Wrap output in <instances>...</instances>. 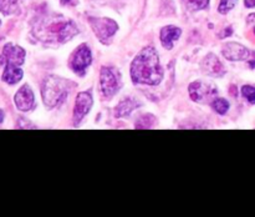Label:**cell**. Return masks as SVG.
Listing matches in <instances>:
<instances>
[{"label":"cell","instance_id":"6da1fadb","mask_svg":"<svg viewBox=\"0 0 255 217\" xmlns=\"http://www.w3.org/2000/svg\"><path fill=\"white\" fill-rule=\"evenodd\" d=\"M131 77L134 84L158 85L163 77L158 55L152 46H147L134 57L131 65Z\"/></svg>","mask_w":255,"mask_h":217},{"label":"cell","instance_id":"7a4b0ae2","mask_svg":"<svg viewBox=\"0 0 255 217\" xmlns=\"http://www.w3.org/2000/svg\"><path fill=\"white\" fill-rule=\"evenodd\" d=\"M77 26L71 20H55L35 25L34 35L44 42L62 44L77 34Z\"/></svg>","mask_w":255,"mask_h":217},{"label":"cell","instance_id":"3957f363","mask_svg":"<svg viewBox=\"0 0 255 217\" xmlns=\"http://www.w3.org/2000/svg\"><path fill=\"white\" fill-rule=\"evenodd\" d=\"M72 82L51 75L45 79L42 84V99L47 107H54L61 104L69 94V87Z\"/></svg>","mask_w":255,"mask_h":217},{"label":"cell","instance_id":"277c9868","mask_svg":"<svg viewBox=\"0 0 255 217\" xmlns=\"http://www.w3.org/2000/svg\"><path fill=\"white\" fill-rule=\"evenodd\" d=\"M90 24L101 41H106L117 31V24L107 17H90Z\"/></svg>","mask_w":255,"mask_h":217},{"label":"cell","instance_id":"5b68a950","mask_svg":"<svg viewBox=\"0 0 255 217\" xmlns=\"http://www.w3.org/2000/svg\"><path fill=\"white\" fill-rule=\"evenodd\" d=\"M91 51H90L89 46L86 44H82L76 49V51L72 55L71 60H70V65L71 69L74 70L76 74L84 75L87 67L91 64Z\"/></svg>","mask_w":255,"mask_h":217},{"label":"cell","instance_id":"8992f818","mask_svg":"<svg viewBox=\"0 0 255 217\" xmlns=\"http://www.w3.org/2000/svg\"><path fill=\"white\" fill-rule=\"evenodd\" d=\"M100 81H101V90L105 97H112L120 87L117 74L110 67H102Z\"/></svg>","mask_w":255,"mask_h":217},{"label":"cell","instance_id":"52a82bcc","mask_svg":"<svg viewBox=\"0 0 255 217\" xmlns=\"http://www.w3.org/2000/svg\"><path fill=\"white\" fill-rule=\"evenodd\" d=\"M25 61V50L14 44H6L0 55V64L21 66Z\"/></svg>","mask_w":255,"mask_h":217},{"label":"cell","instance_id":"ba28073f","mask_svg":"<svg viewBox=\"0 0 255 217\" xmlns=\"http://www.w3.org/2000/svg\"><path fill=\"white\" fill-rule=\"evenodd\" d=\"M92 106V96L90 92H80L76 96L74 109V124L77 125L90 111Z\"/></svg>","mask_w":255,"mask_h":217},{"label":"cell","instance_id":"9c48e42d","mask_svg":"<svg viewBox=\"0 0 255 217\" xmlns=\"http://www.w3.org/2000/svg\"><path fill=\"white\" fill-rule=\"evenodd\" d=\"M223 52L224 57L232 61H242V60H247L251 56V51L247 49L246 46H243L242 44H237V42H228L223 46Z\"/></svg>","mask_w":255,"mask_h":217},{"label":"cell","instance_id":"30bf717a","mask_svg":"<svg viewBox=\"0 0 255 217\" xmlns=\"http://www.w3.org/2000/svg\"><path fill=\"white\" fill-rule=\"evenodd\" d=\"M15 105L20 111H29L34 106L35 97L32 94V90L30 89L29 85H24L17 90L16 95L14 97Z\"/></svg>","mask_w":255,"mask_h":217},{"label":"cell","instance_id":"8fae6325","mask_svg":"<svg viewBox=\"0 0 255 217\" xmlns=\"http://www.w3.org/2000/svg\"><path fill=\"white\" fill-rule=\"evenodd\" d=\"M188 90L193 101H203L206 97H211L217 94V90L213 86H208L202 82H192Z\"/></svg>","mask_w":255,"mask_h":217},{"label":"cell","instance_id":"7c38bea8","mask_svg":"<svg viewBox=\"0 0 255 217\" xmlns=\"http://www.w3.org/2000/svg\"><path fill=\"white\" fill-rule=\"evenodd\" d=\"M202 67H203L204 72L211 76L218 77V76H223L226 70H224L223 64L219 61L218 57L213 54H209L206 59L203 60V64H202Z\"/></svg>","mask_w":255,"mask_h":217},{"label":"cell","instance_id":"4fadbf2b","mask_svg":"<svg viewBox=\"0 0 255 217\" xmlns=\"http://www.w3.org/2000/svg\"><path fill=\"white\" fill-rule=\"evenodd\" d=\"M182 31L179 27L173 26V25H169V26H164L161 30V42L166 49L171 50L173 47L174 41L179 39Z\"/></svg>","mask_w":255,"mask_h":217},{"label":"cell","instance_id":"5bb4252c","mask_svg":"<svg viewBox=\"0 0 255 217\" xmlns=\"http://www.w3.org/2000/svg\"><path fill=\"white\" fill-rule=\"evenodd\" d=\"M22 70L20 69V66L16 65H5L4 72H2V81L6 82L9 85H15L16 82H19L22 79Z\"/></svg>","mask_w":255,"mask_h":217},{"label":"cell","instance_id":"9a60e30c","mask_svg":"<svg viewBox=\"0 0 255 217\" xmlns=\"http://www.w3.org/2000/svg\"><path fill=\"white\" fill-rule=\"evenodd\" d=\"M137 106V102L133 101L132 99H125L120 102L119 106L116 107V116L117 117H124L131 114L132 110Z\"/></svg>","mask_w":255,"mask_h":217},{"label":"cell","instance_id":"2e32d148","mask_svg":"<svg viewBox=\"0 0 255 217\" xmlns=\"http://www.w3.org/2000/svg\"><path fill=\"white\" fill-rule=\"evenodd\" d=\"M17 1L16 0H0V11L5 15L12 14L16 11Z\"/></svg>","mask_w":255,"mask_h":217},{"label":"cell","instance_id":"e0dca14e","mask_svg":"<svg viewBox=\"0 0 255 217\" xmlns=\"http://www.w3.org/2000/svg\"><path fill=\"white\" fill-rule=\"evenodd\" d=\"M212 105H213V109L216 110V111L218 112V114H221V115L226 114V112L228 111V109H229L228 101H227V100H224V99L214 100L213 104H212Z\"/></svg>","mask_w":255,"mask_h":217},{"label":"cell","instance_id":"ac0fdd59","mask_svg":"<svg viewBox=\"0 0 255 217\" xmlns=\"http://www.w3.org/2000/svg\"><path fill=\"white\" fill-rule=\"evenodd\" d=\"M242 94L251 104H255V86L246 85V86L242 87Z\"/></svg>","mask_w":255,"mask_h":217},{"label":"cell","instance_id":"d6986e66","mask_svg":"<svg viewBox=\"0 0 255 217\" xmlns=\"http://www.w3.org/2000/svg\"><path fill=\"white\" fill-rule=\"evenodd\" d=\"M237 2H238V0H221V4H219L218 7L219 12L221 14H226V12L231 11L236 6Z\"/></svg>","mask_w":255,"mask_h":217},{"label":"cell","instance_id":"ffe728a7","mask_svg":"<svg viewBox=\"0 0 255 217\" xmlns=\"http://www.w3.org/2000/svg\"><path fill=\"white\" fill-rule=\"evenodd\" d=\"M151 117H152V115H144L143 117H141V119L137 121V127H139V129H147V127L153 126V124L156 121L149 122V119H151Z\"/></svg>","mask_w":255,"mask_h":217},{"label":"cell","instance_id":"44dd1931","mask_svg":"<svg viewBox=\"0 0 255 217\" xmlns=\"http://www.w3.org/2000/svg\"><path fill=\"white\" fill-rule=\"evenodd\" d=\"M187 1L193 9H204L208 5L209 0H187Z\"/></svg>","mask_w":255,"mask_h":217},{"label":"cell","instance_id":"7402d4cb","mask_svg":"<svg viewBox=\"0 0 255 217\" xmlns=\"http://www.w3.org/2000/svg\"><path fill=\"white\" fill-rule=\"evenodd\" d=\"M246 6L247 7H254L255 0H246Z\"/></svg>","mask_w":255,"mask_h":217},{"label":"cell","instance_id":"603a6c76","mask_svg":"<svg viewBox=\"0 0 255 217\" xmlns=\"http://www.w3.org/2000/svg\"><path fill=\"white\" fill-rule=\"evenodd\" d=\"M62 4H71V5H75V0H61Z\"/></svg>","mask_w":255,"mask_h":217},{"label":"cell","instance_id":"cb8c5ba5","mask_svg":"<svg viewBox=\"0 0 255 217\" xmlns=\"http://www.w3.org/2000/svg\"><path fill=\"white\" fill-rule=\"evenodd\" d=\"M4 121V111L2 110H0V124Z\"/></svg>","mask_w":255,"mask_h":217},{"label":"cell","instance_id":"d4e9b609","mask_svg":"<svg viewBox=\"0 0 255 217\" xmlns=\"http://www.w3.org/2000/svg\"><path fill=\"white\" fill-rule=\"evenodd\" d=\"M254 32H255V27H254Z\"/></svg>","mask_w":255,"mask_h":217}]
</instances>
